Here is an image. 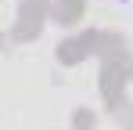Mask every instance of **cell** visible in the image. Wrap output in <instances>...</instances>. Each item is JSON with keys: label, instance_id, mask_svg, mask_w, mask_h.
Segmentation results:
<instances>
[{"label": "cell", "instance_id": "1", "mask_svg": "<svg viewBox=\"0 0 133 130\" xmlns=\"http://www.w3.org/2000/svg\"><path fill=\"white\" fill-rule=\"evenodd\" d=\"M115 4H126V0H115Z\"/></svg>", "mask_w": 133, "mask_h": 130}]
</instances>
